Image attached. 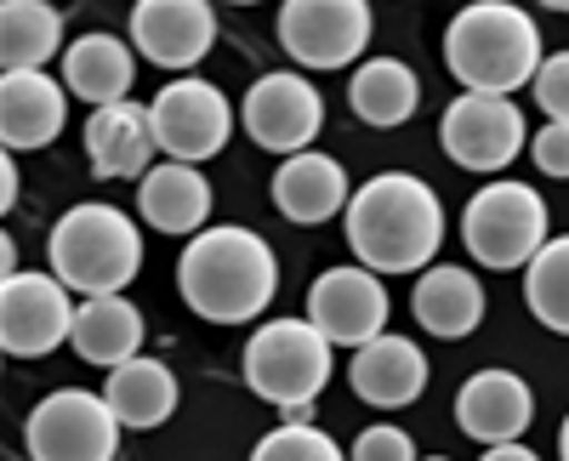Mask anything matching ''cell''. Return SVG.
<instances>
[{
    "label": "cell",
    "mask_w": 569,
    "mask_h": 461,
    "mask_svg": "<svg viewBox=\"0 0 569 461\" xmlns=\"http://www.w3.org/2000/svg\"><path fill=\"white\" fill-rule=\"evenodd\" d=\"M342 234L370 273H427L445 245V206L416 171H376L353 189Z\"/></svg>",
    "instance_id": "obj_1"
},
{
    "label": "cell",
    "mask_w": 569,
    "mask_h": 461,
    "mask_svg": "<svg viewBox=\"0 0 569 461\" xmlns=\"http://www.w3.org/2000/svg\"><path fill=\"white\" fill-rule=\"evenodd\" d=\"M177 291L206 325H251L279 297V257L246 222H217L177 257Z\"/></svg>",
    "instance_id": "obj_2"
},
{
    "label": "cell",
    "mask_w": 569,
    "mask_h": 461,
    "mask_svg": "<svg viewBox=\"0 0 569 461\" xmlns=\"http://www.w3.org/2000/svg\"><path fill=\"white\" fill-rule=\"evenodd\" d=\"M541 63V29L512 0H472L445 29V69L479 98H512L518 86H536Z\"/></svg>",
    "instance_id": "obj_3"
},
{
    "label": "cell",
    "mask_w": 569,
    "mask_h": 461,
    "mask_svg": "<svg viewBox=\"0 0 569 461\" xmlns=\"http://www.w3.org/2000/svg\"><path fill=\"white\" fill-rule=\"evenodd\" d=\"M52 273L74 297H120L142 273V228L109 206V200H80L52 222Z\"/></svg>",
    "instance_id": "obj_4"
},
{
    "label": "cell",
    "mask_w": 569,
    "mask_h": 461,
    "mask_svg": "<svg viewBox=\"0 0 569 461\" xmlns=\"http://www.w3.org/2000/svg\"><path fill=\"white\" fill-rule=\"evenodd\" d=\"M246 388L284 410L291 422H308V404L325 393L330 382V364H337V348H330L319 331H313V319H262V325L251 331L246 342Z\"/></svg>",
    "instance_id": "obj_5"
},
{
    "label": "cell",
    "mask_w": 569,
    "mask_h": 461,
    "mask_svg": "<svg viewBox=\"0 0 569 461\" xmlns=\"http://www.w3.org/2000/svg\"><path fill=\"white\" fill-rule=\"evenodd\" d=\"M461 240L479 268H530L547 251V200L530 182H485L461 211Z\"/></svg>",
    "instance_id": "obj_6"
},
{
    "label": "cell",
    "mask_w": 569,
    "mask_h": 461,
    "mask_svg": "<svg viewBox=\"0 0 569 461\" xmlns=\"http://www.w3.org/2000/svg\"><path fill=\"white\" fill-rule=\"evenodd\" d=\"M120 417L103 393L86 388H58L46 393L29 422H23V450L29 461H114L120 455Z\"/></svg>",
    "instance_id": "obj_7"
},
{
    "label": "cell",
    "mask_w": 569,
    "mask_h": 461,
    "mask_svg": "<svg viewBox=\"0 0 569 461\" xmlns=\"http://www.w3.org/2000/svg\"><path fill=\"white\" fill-rule=\"evenodd\" d=\"M149 120H154V143L166 160L177 166H200V160H217L233 137V109L228 98L200 80V74H182V80H166L149 103Z\"/></svg>",
    "instance_id": "obj_8"
},
{
    "label": "cell",
    "mask_w": 569,
    "mask_h": 461,
    "mask_svg": "<svg viewBox=\"0 0 569 461\" xmlns=\"http://www.w3.org/2000/svg\"><path fill=\"white\" fill-rule=\"evenodd\" d=\"M439 143L445 154L461 166V171H507L518 154L530 149V126H525V109L512 98H479V91H461V98L445 109L439 120Z\"/></svg>",
    "instance_id": "obj_9"
},
{
    "label": "cell",
    "mask_w": 569,
    "mask_h": 461,
    "mask_svg": "<svg viewBox=\"0 0 569 461\" xmlns=\"http://www.w3.org/2000/svg\"><path fill=\"white\" fill-rule=\"evenodd\" d=\"M240 126L257 149L268 154H308L313 149V137L325 126V98H319V86L297 69H273L262 74L251 91H246V103H240Z\"/></svg>",
    "instance_id": "obj_10"
},
{
    "label": "cell",
    "mask_w": 569,
    "mask_h": 461,
    "mask_svg": "<svg viewBox=\"0 0 569 461\" xmlns=\"http://www.w3.org/2000/svg\"><path fill=\"white\" fill-rule=\"evenodd\" d=\"M370 7L365 0H284L279 7V46L297 69H348L370 46Z\"/></svg>",
    "instance_id": "obj_11"
},
{
    "label": "cell",
    "mask_w": 569,
    "mask_h": 461,
    "mask_svg": "<svg viewBox=\"0 0 569 461\" xmlns=\"http://www.w3.org/2000/svg\"><path fill=\"white\" fill-rule=\"evenodd\" d=\"M74 291L58 273H12L0 280V348L12 359H46L74 337Z\"/></svg>",
    "instance_id": "obj_12"
},
{
    "label": "cell",
    "mask_w": 569,
    "mask_h": 461,
    "mask_svg": "<svg viewBox=\"0 0 569 461\" xmlns=\"http://www.w3.org/2000/svg\"><path fill=\"white\" fill-rule=\"evenodd\" d=\"M388 285L382 273H370L359 262L348 268H325L313 291H308V319L313 331L330 342V348H370L376 337H388Z\"/></svg>",
    "instance_id": "obj_13"
},
{
    "label": "cell",
    "mask_w": 569,
    "mask_h": 461,
    "mask_svg": "<svg viewBox=\"0 0 569 461\" xmlns=\"http://www.w3.org/2000/svg\"><path fill=\"white\" fill-rule=\"evenodd\" d=\"M131 46L154 69H194L217 46V12L206 0H137L131 7Z\"/></svg>",
    "instance_id": "obj_14"
},
{
    "label": "cell",
    "mask_w": 569,
    "mask_h": 461,
    "mask_svg": "<svg viewBox=\"0 0 569 461\" xmlns=\"http://www.w3.org/2000/svg\"><path fill=\"white\" fill-rule=\"evenodd\" d=\"M456 422H461L467 439H479L485 450L518 444V433L536 422V393H530V382L518 371H479V377H467L461 393H456Z\"/></svg>",
    "instance_id": "obj_15"
},
{
    "label": "cell",
    "mask_w": 569,
    "mask_h": 461,
    "mask_svg": "<svg viewBox=\"0 0 569 461\" xmlns=\"http://www.w3.org/2000/svg\"><path fill=\"white\" fill-rule=\"evenodd\" d=\"M69 126V86L52 74H0V143L7 154L52 149Z\"/></svg>",
    "instance_id": "obj_16"
},
{
    "label": "cell",
    "mask_w": 569,
    "mask_h": 461,
    "mask_svg": "<svg viewBox=\"0 0 569 461\" xmlns=\"http://www.w3.org/2000/svg\"><path fill=\"white\" fill-rule=\"evenodd\" d=\"M348 200H353V189H348L342 160H330V154H319V149L279 160V171H273V206H279L284 222L319 228V222H330V217H342Z\"/></svg>",
    "instance_id": "obj_17"
},
{
    "label": "cell",
    "mask_w": 569,
    "mask_h": 461,
    "mask_svg": "<svg viewBox=\"0 0 569 461\" xmlns=\"http://www.w3.org/2000/svg\"><path fill=\"white\" fill-rule=\"evenodd\" d=\"M154 154H160V143H154V120H149V109L142 103H114V109H91V120H86V160H91V171L98 177H149L154 171Z\"/></svg>",
    "instance_id": "obj_18"
},
{
    "label": "cell",
    "mask_w": 569,
    "mask_h": 461,
    "mask_svg": "<svg viewBox=\"0 0 569 461\" xmlns=\"http://www.w3.org/2000/svg\"><path fill=\"white\" fill-rule=\"evenodd\" d=\"M348 388H353L365 404H376V410H405V404H416L421 388H427V353H421L410 337H393V331H388V337H376L370 348L353 353Z\"/></svg>",
    "instance_id": "obj_19"
},
{
    "label": "cell",
    "mask_w": 569,
    "mask_h": 461,
    "mask_svg": "<svg viewBox=\"0 0 569 461\" xmlns=\"http://www.w3.org/2000/svg\"><path fill=\"white\" fill-rule=\"evenodd\" d=\"M131 80H137V52L120 34L98 29V34L69 40V52H63L69 98H80L91 109H114V103H131Z\"/></svg>",
    "instance_id": "obj_20"
},
{
    "label": "cell",
    "mask_w": 569,
    "mask_h": 461,
    "mask_svg": "<svg viewBox=\"0 0 569 461\" xmlns=\"http://www.w3.org/2000/svg\"><path fill=\"white\" fill-rule=\"evenodd\" d=\"M137 211L149 228L160 234H206V217H211V182L200 166H177V160H160L149 177L137 182Z\"/></svg>",
    "instance_id": "obj_21"
},
{
    "label": "cell",
    "mask_w": 569,
    "mask_h": 461,
    "mask_svg": "<svg viewBox=\"0 0 569 461\" xmlns=\"http://www.w3.org/2000/svg\"><path fill=\"white\" fill-rule=\"evenodd\" d=\"M416 319H421V331L427 337H445V342H461L479 331V319H485V285H479V273H467L456 262H433L416 280V297H410Z\"/></svg>",
    "instance_id": "obj_22"
},
{
    "label": "cell",
    "mask_w": 569,
    "mask_h": 461,
    "mask_svg": "<svg viewBox=\"0 0 569 461\" xmlns=\"http://www.w3.org/2000/svg\"><path fill=\"white\" fill-rule=\"evenodd\" d=\"M103 399L109 410L120 417L126 433H149V428H166L177 417V377H171V364L166 359H149V353H137L131 364H120V371H109L103 382Z\"/></svg>",
    "instance_id": "obj_23"
},
{
    "label": "cell",
    "mask_w": 569,
    "mask_h": 461,
    "mask_svg": "<svg viewBox=\"0 0 569 461\" xmlns=\"http://www.w3.org/2000/svg\"><path fill=\"white\" fill-rule=\"evenodd\" d=\"M142 337H149V325H142L137 302H126V297H91L74 313L69 348L86 364H98V371H120V364H131L142 353Z\"/></svg>",
    "instance_id": "obj_24"
},
{
    "label": "cell",
    "mask_w": 569,
    "mask_h": 461,
    "mask_svg": "<svg viewBox=\"0 0 569 461\" xmlns=\"http://www.w3.org/2000/svg\"><path fill=\"white\" fill-rule=\"evenodd\" d=\"M348 109L365 126H376V131H393V126H405L421 109V80L399 58H370L348 80Z\"/></svg>",
    "instance_id": "obj_25"
},
{
    "label": "cell",
    "mask_w": 569,
    "mask_h": 461,
    "mask_svg": "<svg viewBox=\"0 0 569 461\" xmlns=\"http://www.w3.org/2000/svg\"><path fill=\"white\" fill-rule=\"evenodd\" d=\"M63 46V12L46 0H7L0 7V63L7 74H40Z\"/></svg>",
    "instance_id": "obj_26"
},
{
    "label": "cell",
    "mask_w": 569,
    "mask_h": 461,
    "mask_svg": "<svg viewBox=\"0 0 569 461\" xmlns=\"http://www.w3.org/2000/svg\"><path fill=\"white\" fill-rule=\"evenodd\" d=\"M525 308L552 337H569V234L547 240V251L525 268Z\"/></svg>",
    "instance_id": "obj_27"
},
{
    "label": "cell",
    "mask_w": 569,
    "mask_h": 461,
    "mask_svg": "<svg viewBox=\"0 0 569 461\" xmlns=\"http://www.w3.org/2000/svg\"><path fill=\"white\" fill-rule=\"evenodd\" d=\"M251 461H348V455H342L337 439L319 433L313 422H284V428H273V433L257 439Z\"/></svg>",
    "instance_id": "obj_28"
},
{
    "label": "cell",
    "mask_w": 569,
    "mask_h": 461,
    "mask_svg": "<svg viewBox=\"0 0 569 461\" xmlns=\"http://www.w3.org/2000/svg\"><path fill=\"white\" fill-rule=\"evenodd\" d=\"M348 461H421V455H416V439H410L405 428L376 422V428H365V433L353 439V455H348Z\"/></svg>",
    "instance_id": "obj_29"
},
{
    "label": "cell",
    "mask_w": 569,
    "mask_h": 461,
    "mask_svg": "<svg viewBox=\"0 0 569 461\" xmlns=\"http://www.w3.org/2000/svg\"><path fill=\"white\" fill-rule=\"evenodd\" d=\"M536 103H541L547 120L569 126V52H552V58L541 63V74H536Z\"/></svg>",
    "instance_id": "obj_30"
},
{
    "label": "cell",
    "mask_w": 569,
    "mask_h": 461,
    "mask_svg": "<svg viewBox=\"0 0 569 461\" xmlns=\"http://www.w3.org/2000/svg\"><path fill=\"white\" fill-rule=\"evenodd\" d=\"M530 154H536V171H547V177H569V126L547 120V126L530 137Z\"/></svg>",
    "instance_id": "obj_31"
},
{
    "label": "cell",
    "mask_w": 569,
    "mask_h": 461,
    "mask_svg": "<svg viewBox=\"0 0 569 461\" xmlns=\"http://www.w3.org/2000/svg\"><path fill=\"white\" fill-rule=\"evenodd\" d=\"M18 206V166L7 154V166H0V211H12Z\"/></svg>",
    "instance_id": "obj_32"
},
{
    "label": "cell",
    "mask_w": 569,
    "mask_h": 461,
    "mask_svg": "<svg viewBox=\"0 0 569 461\" xmlns=\"http://www.w3.org/2000/svg\"><path fill=\"white\" fill-rule=\"evenodd\" d=\"M479 461H541L530 444H496V450H485Z\"/></svg>",
    "instance_id": "obj_33"
},
{
    "label": "cell",
    "mask_w": 569,
    "mask_h": 461,
    "mask_svg": "<svg viewBox=\"0 0 569 461\" xmlns=\"http://www.w3.org/2000/svg\"><path fill=\"white\" fill-rule=\"evenodd\" d=\"M558 455L569 461V417H563V428H558Z\"/></svg>",
    "instance_id": "obj_34"
},
{
    "label": "cell",
    "mask_w": 569,
    "mask_h": 461,
    "mask_svg": "<svg viewBox=\"0 0 569 461\" xmlns=\"http://www.w3.org/2000/svg\"><path fill=\"white\" fill-rule=\"evenodd\" d=\"M427 461H450V455H427Z\"/></svg>",
    "instance_id": "obj_35"
}]
</instances>
